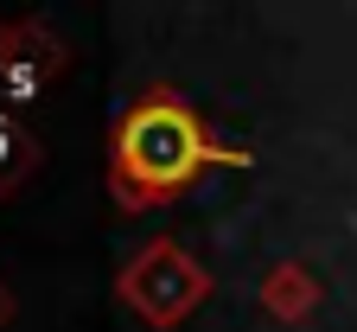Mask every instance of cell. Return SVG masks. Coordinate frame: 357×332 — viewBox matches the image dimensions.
<instances>
[{"label": "cell", "mask_w": 357, "mask_h": 332, "mask_svg": "<svg viewBox=\"0 0 357 332\" xmlns=\"http://www.w3.org/2000/svg\"><path fill=\"white\" fill-rule=\"evenodd\" d=\"M115 166L128 192H172L204 166V134L178 103H147L128 115L115 140Z\"/></svg>", "instance_id": "6da1fadb"}]
</instances>
